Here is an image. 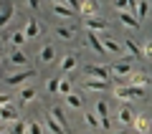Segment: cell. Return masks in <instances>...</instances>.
<instances>
[{
    "instance_id": "obj_37",
    "label": "cell",
    "mask_w": 152,
    "mask_h": 134,
    "mask_svg": "<svg viewBox=\"0 0 152 134\" xmlns=\"http://www.w3.org/2000/svg\"><path fill=\"white\" fill-rule=\"evenodd\" d=\"M28 3V8H31L33 13H38V8H41V0H26Z\"/></svg>"
},
{
    "instance_id": "obj_4",
    "label": "cell",
    "mask_w": 152,
    "mask_h": 134,
    "mask_svg": "<svg viewBox=\"0 0 152 134\" xmlns=\"http://www.w3.org/2000/svg\"><path fill=\"white\" fill-rule=\"evenodd\" d=\"M13 122H18V109L8 101L0 106V124H13Z\"/></svg>"
},
{
    "instance_id": "obj_36",
    "label": "cell",
    "mask_w": 152,
    "mask_h": 134,
    "mask_svg": "<svg viewBox=\"0 0 152 134\" xmlns=\"http://www.w3.org/2000/svg\"><path fill=\"white\" fill-rule=\"evenodd\" d=\"M28 134H43L41 124H38V122H28Z\"/></svg>"
},
{
    "instance_id": "obj_22",
    "label": "cell",
    "mask_w": 152,
    "mask_h": 134,
    "mask_svg": "<svg viewBox=\"0 0 152 134\" xmlns=\"http://www.w3.org/2000/svg\"><path fill=\"white\" fill-rule=\"evenodd\" d=\"M66 106H71V109H84V96H81V94H76V91L66 94Z\"/></svg>"
},
{
    "instance_id": "obj_17",
    "label": "cell",
    "mask_w": 152,
    "mask_h": 134,
    "mask_svg": "<svg viewBox=\"0 0 152 134\" xmlns=\"http://www.w3.org/2000/svg\"><path fill=\"white\" fill-rule=\"evenodd\" d=\"M86 43H89V46H91L94 51H96V53H107V48H104L102 38H99V36H96V33H94V31H89V36H86Z\"/></svg>"
},
{
    "instance_id": "obj_45",
    "label": "cell",
    "mask_w": 152,
    "mask_h": 134,
    "mask_svg": "<svg viewBox=\"0 0 152 134\" xmlns=\"http://www.w3.org/2000/svg\"><path fill=\"white\" fill-rule=\"evenodd\" d=\"M150 3H152V0H150Z\"/></svg>"
},
{
    "instance_id": "obj_10",
    "label": "cell",
    "mask_w": 152,
    "mask_h": 134,
    "mask_svg": "<svg viewBox=\"0 0 152 134\" xmlns=\"http://www.w3.org/2000/svg\"><path fill=\"white\" fill-rule=\"evenodd\" d=\"M109 74H112V71H109L107 66H96V63L86 66V76H91V79H104V81H109Z\"/></svg>"
},
{
    "instance_id": "obj_27",
    "label": "cell",
    "mask_w": 152,
    "mask_h": 134,
    "mask_svg": "<svg viewBox=\"0 0 152 134\" xmlns=\"http://www.w3.org/2000/svg\"><path fill=\"white\" fill-rule=\"evenodd\" d=\"M36 89H20V104H31V101H36Z\"/></svg>"
},
{
    "instance_id": "obj_1",
    "label": "cell",
    "mask_w": 152,
    "mask_h": 134,
    "mask_svg": "<svg viewBox=\"0 0 152 134\" xmlns=\"http://www.w3.org/2000/svg\"><path fill=\"white\" fill-rule=\"evenodd\" d=\"M114 96L119 99V101L145 99V89H142V86H134V84H129V86H117V89H114Z\"/></svg>"
},
{
    "instance_id": "obj_43",
    "label": "cell",
    "mask_w": 152,
    "mask_h": 134,
    "mask_svg": "<svg viewBox=\"0 0 152 134\" xmlns=\"http://www.w3.org/2000/svg\"><path fill=\"white\" fill-rule=\"evenodd\" d=\"M0 56H3V53H0Z\"/></svg>"
},
{
    "instance_id": "obj_2",
    "label": "cell",
    "mask_w": 152,
    "mask_h": 134,
    "mask_svg": "<svg viewBox=\"0 0 152 134\" xmlns=\"http://www.w3.org/2000/svg\"><path fill=\"white\" fill-rule=\"evenodd\" d=\"M31 76H36L33 68H20V71H15V74H5L3 76V84L5 86H20L23 81H28Z\"/></svg>"
},
{
    "instance_id": "obj_7",
    "label": "cell",
    "mask_w": 152,
    "mask_h": 134,
    "mask_svg": "<svg viewBox=\"0 0 152 134\" xmlns=\"http://www.w3.org/2000/svg\"><path fill=\"white\" fill-rule=\"evenodd\" d=\"M94 111L99 114V122H102V129H107V132H109V104L104 101V99H99V101H96V109H94Z\"/></svg>"
},
{
    "instance_id": "obj_35",
    "label": "cell",
    "mask_w": 152,
    "mask_h": 134,
    "mask_svg": "<svg viewBox=\"0 0 152 134\" xmlns=\"http://www.w3.org/2000/svg\"><path fill=\"white\" fill-rule=\"evenodd\" d=\"M142 58H152V41H145V46H142Z\"/></svg>"
},
{
    "instance_id": "obj_32",
    "label": "cell",
    "mask_w": 152,
    "mask_h": 134,
    "mask_svg": "<svg viewBox=\"0 0 152 134\" xmlns=\"http://www.w3.org/2000/svg\"><path fill=\"white\" fill-rule=\"evenodd\" d=\"M124 48L129 51L132 56H142V48H140V46H137L134 41H129V38H127V41H124Z\"/></svg>"
},
{
    "instance_id": "obj_23",
    "label": "cell",
    "mask_w": 152,
    "mask_h": 134,
    "mask_svg": "<svg viewBox=\"0 0 152 134\" xmlns=\"http://www.w3.org/2000/svg\"><path fill=\"white\" fill-rule=\"evenodd\" d=\"M8 61H10L13 66H28V56L23 53L20 48H15V51H13V53L8 56Z\"/></svg>"
},
{
    "instance_id": "obj_21",
    "label": "cell",
    "mask_w": 152,
    "mask_h": 134,
    "mask_svg": "<svg viewBox=\"0 0 152 134\" xmlns=\"http://www.w3.org/2000/svg\"><path fill=\"white\" fill-rule=\"evenodd\" d=\"M79 13H81L84 18L96 15V3H94V0H81V3H79Z\"/></svg>"
},
{
    "instance_id": "obj_40",
    "label": "cell",
    "mask_w": 152,
    "mask_h": 134,
    "mask_svg": "<svg viewBox=\"0 0 152 134\" xmlns=\"http://www.w3.org/2000/svg\"><path fill=\"white\" fill-rule=\"evenodd\" d=\"M112 134H127V132H124V129H119V132H112Z\"/></svg>"
},
{
    "instance_id": "obj_25",
    "label": "cell",
    "mask_w": 152,
    "mask_h": 134,
    "mask_svg": "<svg viewBox=\"0 0 152 134\" xmlns=\"http://www.w3.org/2000/svg\"><path fill=\"white\" fill-rule=\"evenodd\" d=\"M147 13H150V0H137V8H134V15L140 18H147Z\"/></svg>"
},
{
    "instance_id": "obj_12",
    "label": "cell",
    "mask_w": 152,
    "mask_h": 134,
    "mask_svg": "<svg viewBox=\"0 0 152 134\" xmlns=\"http://www.w3.org/2000/svg\"><path fill=\"white\" fill-rule=\"evenodd\" d=\"M117 122L124 124V127H132V124H134V111H132L129 106H122L119 111H117Z\"/></svg>"
},
{
    "instance_id": "obj_15",
    "label": "cell",
    "mask_w": 152,
    "mask_h": 134,
    "mask_svg": "<svg viewBox=\"0 0 152 134\" xmlns=\"http://www.w3.org/2000/svg\"><path fill=\"white\" fill-rule=\"evenodd\" d=\"M102 43H104V48H107V53H122V46L109 33H102Z\"/></svg>"
},
{
    "instance_id": "obj_39",
    "label": "cell",
    "mask_w": 152,
    "mask_h": 134,
    "mask_svg": "<svg viewBox=\"0 0 152 134\" xmlns=\"http://www.w3.org/2000/svg\"><path fill=\"white\" fill-rule=\"evenodd\" d=\"M10 101V99H8V94H0V106H3V104H8Z\"/></svg>"
},
{
    "instance_id": "obj_9",
    "label": "cell",
    "mask_w": 152,
    "mask_h": 134,
    "mask_svg": "<svg viewBox=\"0 0 152 134\" xmlns=\"http://www.w3.org/2000/svg\"><path fill=\"white\" fill-rule=\"evenodd\" d=\"M13 13H15V5H13L10 0H3V3H0V28L13 18Z\"/></svg>"
},
{
    "instance_id": "obj_18",
    "label": "cell",
    "mask_w": 152,
    "mask_h": 134,
    "mask_svg": "<svg viewBox=\"0 0 152 134\" xmlns=\"http://www.w3.org/2000/svg\"><path fill=\"white\" fill-rule=\"evenodd\" d=\"M51 10H53L58 18H71V15H74V8L66 5V3H53V5H51Z\"/></svg>"
},
{
    "instance_id": "obj_16",
    "label": "cell",
    "mask_w": 152,
    "mask_h": 134,
    "mask_svg": "<svg viewBox=\"0 0 152 134\" xmlns=\"http://www.w3.org/2000/svg\"><path fill=\"white\" fill-rule=\"evenodd\" d=\"M28 41V36H26V31H13L10 36H8V43H10L13 48H23V43Z\"/></svg>"
},
{
    "instance_id": "obj_28",
    "label": "cell",
    "mask_w": 152,
    "mask_h": 134,
    "mask_svg": "<svg viewBox=\"0 0 152 134\" xmlns=\"http://www.w3.org/2000/svg\"><path fill=\"white\" fill-rule=\"evenodd\" d=\"M51 114L56 117V122H58L64 129H69V122H66V114H64V109H61V106H53V109H51Z\"/></svg>"
},
{
    "instance_id": "obj_26",
    "label": "cell",
    "mask_w": 152,
    "mask_h": 134,
    "mask_svg": "<svg viewBox=\"0 0 152 134\" xmlns=\"http://www.w3.org/2000/svg\"><path fill=\"white\" fill-rule=\"evenodd\" d=\"M84 122H86L91 129H99V127H102V122H99V114H96V111H86V114H84Z\"/></svg>"
},
{
    "instance_id": "obj_3",
    "label": "cell",
    "mask_w": 152,
    "mask_h": 134,
    "mask_svg": "<svg viewBox=\"0 0 152 134\" xmlns=\"http://www.w3.org/2000/svg\"><path fill=\"white\" fill-rule=\"evenodd\" d=\"M84 28L86 31H94V33H107L109 23L104 18H99V15H89V18H84Z\"/></svg>"
},
{
    "instance_id": "obj_42",
    "label": "cell",
    "mask_w": 152,
    "mask_h": 134,
    "mask_svg": "<svg viewBox=\"0 0 152 134\" xmlns=\"http://www.w3.org/2000/svg\"><path fill=\"white\" fill-rule=\"evenodd\" d=\"M0 134H3V127H0Z\"/></svg>"
},
{
    "instance_id": "obj_24",
    "label": "cell",
    "mask_w": 152,
    "mask_h": 134,
    "mask_svg": "<svg viewBox=\"0 0 152 134\" xmlns=\"http://www.w3.org/2000/svg\"><path fill=\"white\" fill-rule=\"evenodd\" d=\"M46 127H48V132H51V134H64V132H66V129L61 127L58 122H56L53 114H46Z\"/></svg>"
},
{
    "instance_id": "obj_41",
    "label": "cell",
    "mask_w": 152,
    "mask_h": 134,
    "mask_svg": "<svg viewBox=\"0 0 152 134\" xmlns=\"http://www.w3.org/2000/svg\"><path fill=\"white\" fill-rule=\"evenodd\" d=\"M51 3H66V0H51Z\"/></svg>"
},
{
    "instance_id": "obj_38",
    "label": "cell",
    "mask_w": 152,
    "mask_h": 134,
    "mask_svg": "<svg viewBox=\"0 0 152 134\" xmlns=\"http://www.w3.org/2000/svg\"><path fill=\"white\" fill-rule=\"evenodd\" d=\"M66 5H71L74 10H79V0H66Z\"/></svg>"
},
{
    "instance_id": "obj_14",
    "label": "cell",
    "mask_w": 152,
    "mask_h": 134,
    "mask_svg": "<svg viewBox=\"0 0 152 134\" xmlns=\"http://www.w3.org/2000/svg\"><path fill=\"white\" fill-rule=\"evenodd\" d=\"M129 84H134V86H142V89H147V86H150V76H147L145 71H132V74H129Z\"/></svg>"
},
{
    "instance_id": "obj_29",
    "label": "cell",
    "mask_w": 152,
    "mask_h": 134,
    "mask_svg": "<svg viewBox=\"0 0 152 134\" xmlns=\"http://www.w3.org/2000/svg\"><path fill=\"white\" fill-rule=\"evenodd\" d=\"M8 134H28V122H13V127H10V132Z\"/></svg>"
},
{
    "instance_id": "obj_31",
    "label": "cell",
    "mask_w": 152,
    "mask_h": 134,
    "mask_svg": "<svg viewBox=\"0 0 152 134\" xmlns=\"http://www.w3.org/2000/svg\"><path fill=\"white\" fill-rule=\"evenodd\" d=\"M58 84H61L58 76H53V79L46 81V89H48V94H58Z\"/></svg>"
},
{
    "instance_id": "obj_20",
    "label": "cell",
    "mask_w": 152,
    "mask_h": 134,
    "mask_svg": "<svg viewBox=\"0 0 152 134\" xmlns=\"http://www.w3.org/2000/svg\"><path fill=\"white\" fill-rule=\"evenodd\" d=\"M132 127H134L140 134H147V132H150V127H152V122L145 117V114H140V117H134V124H132Z\"/></svg>"
},
{
    "instance_id": "obj_11",
    "label": "cell",
    "mask_w": 152,
    "mask_h": 134,
    "mask_svg": "<svg viewBox=\"0 0 152 134\" xmlns=\"http://www.w3.org/2000/svg\"><path fill=\"white\" fill-rule=\"evenodd\" d=\"M76 66H79V56L76 53H66L64 58H61V74H71Z\"/></svg>"
},
{
    "instance_id": "obj_44",
    "label": "cell",
    "mask_w": 152,
    "mask_h": 134,
    "mask_svg": "<svg viewBox=\"0 0 152 134\" xmlns=\"http://www.w3.org/2000/svg\"><path fill=\"white\" fill-rule=\"evenodd\" d=\"M137 134H140V132H137Z\"/></svg>"
},
{
    "instance_id": "obj_5",
    "label": "cell",
    "mask_w": 152,
    "mask_h": 134,
    "mask_svg": "<svg viewBox=\"0 0 152 134\" xmlns=\"http://www.w3.org/2000/svg\"><path fill=\"white\" fill-rule=\"evenodd\" d=\"M119 23H122L124 28H132V31L140 28V18H137L132 10H119Z\"/></svg>"
},
{
    "instance_id": "obj_8",
    "label": "cell",
    "mask_w": 152,
    "mask_h": 134,
    "mask_svg": "<svg viewBox=\"0 0 152 134\" xmlns=\"http://www.w3.org/2000/svg\"><path fill=\"white\" fill-rule=\"evenodd\" d=\"M84 89H86V91H107V89H109V81L86 76V81H84Z\"/></svg>"
},
{
    "instance_id": "obj_19",
    "label": "cell",
    "mask_w": 152,
    "mask_h": 134,
    "mask_svg": "<svg viewBox=\"0 0 152 134\" xmlns=\"http://www.w3.org/2000/svg\"><path fill=\"white\" fill-rule=\"evenodd\" d=\"M26 36L28 38H38L41 36V23H38L36 18H28L26 20Z\"/></svg>"
},
{
    "instance_id": "obj_33",
    "label": "cell",
    "mask_w": 152,
    "mask_h": 134,
    "mask_svg": "<svg viewBox=\"0 0 152 134\" xmlns=\"http://www.w3.org/2000/svg\"><path fill=\"white\" fill-rule=\"evenodd\" d=\"M71 91H74L71 81H69V79H61V84H58V94H64V96H66V94H71Z\"/></svg>"
},
{
    "instance_id": "obj_13",
    "label": "cell",
    "mask_w": 152,
    "mask_h": 134,
    "mask_svg": "<svg viewBox=\"0 0 152 134\" xmlns=\"http://www.w3.org/2000/svg\"><path fill=\"white\" fill-rule=\"evenodd\" d=\"M109 71H112L114 76H129L132 74V66H129V61H117V63L109 66Z\"/></svg>"
},
{
    "instance_id": "obj_30",
    "label": "cell",
    "mask_w": 152,
    "mask_h": 134,
    "mask_svg": "<svg viewBox=\"0 0 152 134\" xmlns=\"http://www.w3.org/2000/svg\"><path fill=\"white\" fill-rule=\"evenodd\" d=\"M56 36H58L61 41H71V38H74V31L66 28V25H58V28H56Z\"/></svg>"
},
{
    "instance_id": "obj_34",
    "label": "cell",
    "mask_w": 152,
    "mask_h": 134,
    "mask_svg": "<svg viewBox=\"0 0 152 134\" xmlns=\"http://www.w3.org/2000/svg\"><path fill=\"white\" fill-rule=\"evenodd\" d=\"M112 5L117 8V13H119V10H132L129 0H112Z\"/></svg>"
},
{
    "instance_id": "obj_6",
    "label": "cell",
    "mask_w": 152,
    "mask_h": 134,
    "mask_svg": "<svg viewBox=\"0 0 152 134\" xmlns=\"http://www.w3.org/2000/svg\"><path fill=\"white\" fill-rule=\"evenodd\" d=\"M38 61H41V63H53L56 61V48L51 43H43V46L38 48Z\"/></svg>"
}]
</instances>
